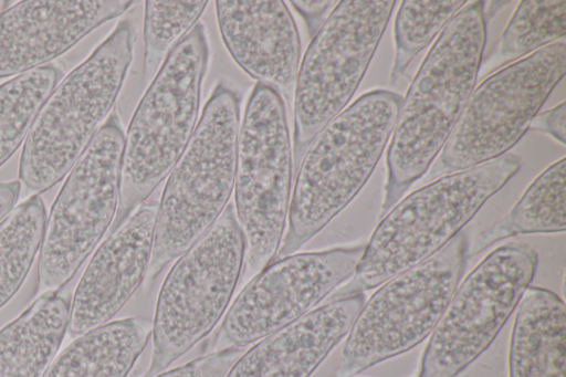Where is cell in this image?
Listing matches in <instances>:
<instances>
[{
	"label": "cell",
	"instance_id": "1",
	"mask_svg": "<svg viewBox=\"0 0 566 377\" xmlns=\"http://www.w3.org/2000/svg\"><path fill=\"white\" fill-rule=\"evenodd\" d=\"M485 40L484 1L467 2L419 66L401 100L386 153L382 214L427 172L443 148L474 90Z\"/></svg>",
	"mask_w": 566,
	"mask_h": 377
},
{
	"label": "cell",
	"instance_id": "2",
	"mask_svg": "<svg viewBox=\"0 0 566 377\" xmlns=\"http://www.w3.org/2000/svg\"><path fill=\"white\" fill-rule=\"evenodd\" d=\"M402 96L373 90L329 121L301 157L276 258L295 253L357 196L392 134Z\"/></svg>",
	"mask_w": 566,
	"mask_h": 377
},
{
	"label": "cell",
	"instance_id": "3",
	"mask_svg": "<svg viewBox=\"0 0 566 377\" xmlns=\"http://www.w3.org/2000/svg\"><path fill=\"white\" fill-rule=\"evenodd\" d=\"M504 154L443 175L392 206L378 222L339 297L375 289L446 245L521 168Z\"/></svg>",
	"mask_w": 566,
	"mask_h": 377
},
{
	"label": "cell",
	"instance_id": "4",
	"mask_svg": "<svg viewBox=\"0 0 566 377\" xmlns=\"http://www.w3.org/2000/svg\"><path fill=\"white\" fill-rule=\"evenodd\" d=\"M135 40L134 23L119 21L50 93L21 153L19 179L28 190L43 192L55 186L86 150L118 97Z\"/></svg>",
	"mask_w": 566,
	"mask_h": 377
},
{
	"label": "cell",
	"instance_id": "5",
	"mask_svg": "<svg viewBox=\"0 0 566 377\" xmlns=\"http://www.w3.org/2000/svg\"><path fill=\"white\" fill-rule=\"evenodd\" d=\"M208 63L206 29L198 22L169 52L132 116L111 230L148 199L187 147L198 123Z\"/></svg>",
	"mask_w": 566,
	"mask_h": 377
},
{
	"label": "cell",
	"instance_id": "6",
	"mask_svg": "<svg viewBox=\"0 0 566 377\" xmlns=\"http://www.w3.org/2000/svg\"><path fill=\"white\" fill-rule=\"evenodd\" d=\"M240 125L241 94L220 82L158 201L149 265L153 273L188 250L229 205Z\"/></svg>",
	"mask_w": 566,
	"mask_h": 377
},
{
	"label": "cell",
	"instance_id": "7",
	"mask_svg": "<svg viewBox=\"0 0 566 377\" xmlns=\"http://www.w3.org/2000/svg\"><path fill=\"white\" fill-rule=\"evenodd\" d=\"M245 244L233 205L169 269L151 323L150 363L142 377L166 370L226 314L240 280Z\"/></svg>",
	"mask_w": 566,
	"mask_h": 377
},
{
	"label": "cell",
	"instance_id": "8",
	"mask_svg": "<svg viewBox=\"0 0 566 377\" xmlns=\"http://www.w3.org/2000/svg\"><path fill=\"white\" fill-rule=\"evenodd\" d=\"M468 258V237L459 232L422 262L380 284L357 313L332 377H354L430 336Z\"/></svg>",
	"mask_w": 566,
	"mask_h": 377
},
{
	"label": "cell",
	"instance_id": "9",
	"mask_svg": "<svg viewBox=\"0 0 566 377\" xmlns=\"http://www.w3.org/2000/svg\"><path fill=\"white\" fill-rule=\"evenodd\" d=\"M292 186L293 150L285 102L256 83L239 129L232 203L251 271H260L277 253Z\"/></svg>",
	"mask_w": 566,
	"mask_h": 377
},
{
	"label": "cell",
	"instance_id": "10",
	"mask_svg": "<svg viewBox=\"0 0 566 377\" xmlns=\"http://www.w3.org/2000/svg\"><path fill=\"white\" fill-rule=\"evenodd\" d=\"M396 1L344 0L312 36L293 97V158L349 103L390 19Z\"/></svg>",
	"mask_w": 566,
	"mask_h": 377
},
{
	"label": "cell",
	"instance_id": "11",
	"mask_svg": "<svg viewBox=\"0 0 566 377\" xmlns=\"http://www.w3.org/2000/svg\"><path fill=\"white\" fill-rule=\"evenodd\" d=\"M565 70L566 44L557 41L484 78L472 91L431 175L461 171L506 154Z\"/></svg>",
	"mask_w": 566,
	"mask_h": 377
},
{
	"label": "cell",
	"instance_id": "12",
	"mask_svg": "<svg viewBox=\"0 0 566 377\" xmlns=\"http://www.w3.org/2000/svg\"><path fill=\"white\" fill-rule=\"evenodd\" d=\"M125 134L109 114L70 170L45 220L38 290L60 291L95 250L115 219Z\"/></svg>",
	"mask_w": 566,
	"mask_h": 377
},
{
	"label": "cell",
	"instance_id": "13",
	"mask_svg": "<svg viewBox=\"0 0 566 377\" xmlns=\"http://www.w3.org/2000/svg\"><path fill=\"white\" fill-rule=\"evenodd\" d=\"M536 251L509 242L492 250L453 292L430 334L416 377H457L484 353L520 304Z\"/></svg>",
	"mask_w": 566,
	"mask_h": 377
},
{
	"label": "cell",
	"instance_id": "14",
	"mask_svg": "<svg viewBox=\"0 0 566 377\" xmlns=\"http://www.w3.org/2000/svg\"><path fill=\"white\" fill-rule=\"evenodd\" d=\"M363 251L359 244L273 259L228 307L219 344L243 348L304 316L352 279Z\"/></svg>",
	"mask_w": 566,
	"mask_h": 377
},
{
	"label": "cell",
	"instance_id": "15",
	"mask_svg": "<svg viewBox=\"0 0 566 377\" xmlns=\"http://www.w3.org/2000/svg\"><path fill=\"white\" fill-rule=\"evenodd\" d=\"M157 208V201L143 202L95 250L71 299V335L111 322L139 287L150 265Z\"/></svg>",
	"mask_w": 566,
	"mask_h": 377
},
{
	"label": "cell",
	"instance_id": "16",
	"mask_svg": "<svg viewBox=\"0 0 566 377\" xmlns=\"http://www.w3.org/2000/svg\"><path fill=\"white\" fill-rule=\"evenodd\" d=\"M134 3L127 0H28L9 7L0 13V78L45 65Z\"/></svg>",
	"mask_w": 566,
	"mask_h": 377
},
{
	"label": "cell",
	"instance_id": "17",
	"mask_svg": "<svg viewBox=\"0 0 566 377\" xmlns=\"http://www.w3.org/2000/svg\"><path fill=\"white\" fill-rule=\"evenodd\" d=\"M221 38L235 63L256 83L293 103L301 42L281 0L216 1Z\"/></svg>",
	"mask_w": 566,
	"mask_h": 377
},
{
	"label": "cell",
	"instance_id": "18",
	"mask_svg": "<svg viewBox=\"0 0 566 377\" xmlns=\"http://www.w3.org/2000/svg\"><path fill=\"white\" fill-rule=\"evenodd\" d=\"M364 302V293H355L318 305L255 342L224 377H310L346 337Z\"/></svg>",
	"mask_w": 566,
	"mask_h": 377
},
{
	"label": "cell",
	"instance_id": "19",
	"mask_svg": "<svg viewBox=\"0 0 566 377\" xmlns=\"http://www.w3.org/2000/svg\"><path fill=\"white\" fill-rule=\"evenodd\" d=\"M517 306L509 348L510 377H565L563 300L547 289L528 286Z\"/></svg>",
	"mask_w": 566,
	"mask_h": 377
},
{
	"label": "cell",
	"instance_id": "20",
	"mask_svg": "<svg viewBox=\"0 0 566 377\" xmlns=\"http://www.w3.org/2000/svg\"><path fill=\"white\" fill-rule=\"evenodd\" d=\"M71 294L43 292L0 329V377H43L69 327Z\"/></svg>",
	"mask_w": 566,
	"mask_h": 377
},
{
	"label": "cell",
	"instance_id": "21",
	"mask_svg": "<svg viewBox=\"0 0 566 377\" xmlns=\"http://www.w3.org/2000/svg\"><path fill=\"white\" fill-rule=\"evenodd\" d=\"M150 333L151 325L137 317L111 321L78 335L43 377H127Z\"/></svg>",
	"mask_w": 566,
	"mask_h": 377
},
{
	"label": "cell",
	"instance_id": "22",
	"mask_svg": "<svg viewBox=\"0 0 566 377\" xmlns=\"http://www.w3.org/2000/svg\"><path fill=\"white\" fill-rule=\"evenodd\" d=\"M566 229V159L552 164L526 188L510 212L483 231L469 256L518 234L556 233Z\"/></svg>",
	"mask_w": 566,
	"mask_h": 377
},
{
	"label": "cell",
	"instance_id": "23",
	"mask_svg": "<svg viewBox=\"0 0 566 377\" xmlns=\"http://www.w3.org/2000/svg\"><path fill=\"white\" fill-rule=\"evenodd\" d=\"M46 210L33 195L0 221V308L19 291L40 250Z\"/></svg>",
	"mask_w": 566,
	"mask_h": 377
},
{
	"label": "cell",
	"instance_id": "24",
	"mask_svg": "<svg viewBox=\"0 0 566 377\" xmlns=\"http://www.w3.org/2000/svg\"><path fill=\"white\" fill-rule=\"evenodd\" d=\"M63 76L55 64H45L0 85V167L25 140L45 100Z\"/></svg>",
	"mask_w": 566,
	"mask_h": 377
},
{
	"label": "cell",
	"instance_id": "25",
	"mask_svg": "<svg viewBox=\"0 0 566 377\" xmlns=\"http://www.w3.org/2000/svg\"><path fill=\"white\" fill-rule=\"evenodd\" d=\"M467 2H400L394 24L395 57L390 73L392 84L403 75L412 60L431 43Z\"/></svg>",
	"mask_w": 566,
	"mask_h": 377
},
{
	"label": "cell",
	"instance_id": "26",
	"mask_svg": "<svg viewBox=\"0 0 566 377\" xmlns=\"http://www.w3.org/2000/svg\"><path fill=\"white\" fill-rule=\"evenodd\" d=\"M566 32V1H521L504 29L499 56L504 62L547 46Z\"/></svg>",
	"mask_w": 566,
	"mask_h": 377
},
{
	"label": "cell",
	"instance_id": "27",
	"mask_svg": "<svg viewBox=\"0 0 566 377\" xmlns=\"http://www.w3.org/2000/svg\"><path fill=\"white\" fill-rule=\"evenodd\" d=\"M208 1L145 2L144 80H153L169 52L198 23Z\"/></svg>",
	"mask_w": 566,
	"mask_h": 377
},
{
	"label": "cell",
	"instance_id": "28",
	"mask_svg": "<svg viewBox=\"0 0 566 377\" xmlns=\"http://www.w3.org/2000/svg\"><path fill=\"white\" fill-rule=\"evenodd\" d=\"M243 352L239 347L220 348L154 377H224Z\"/></svg>",
	"mask_w": 566,
	"mask_h": 377
},
{
	"label": "cell",
	"instance_id": "29",
	"mask_svg": "<svg viewBox=\"0 0 566 377\" xmlns=\"http://www.w3.org/2000/svg\"><path fill=\"white\" fill-rule=\"evenodd\" d=\"M565 122L566 104L562 102L549 111L536 115L530 128L551 135L562 145H565Z\"/></svg>",
	"mask_w": 566,
	"mask_h": 377
},
{
	"label": "cell",
	"instance_id": "30",
	"mask_svg": "<svg viewBox=\"0 0 566 377\" xmlns=\"http://www.w3.org/2000/svg\"><path fill=\"white\" fill-rule=\"evenodd\" d=\"M336 3V1H291V4L304 19L311 36L316 33L326 19L327 11Z\"/></svg>",
	"mask_w": 566,
	"mask_h": 377
},
{
	"label": "cell",
	"instance_id": "31",
	"mask_svg": "<svg viewBox=\"0 0 566 377\" xmlns=\"http://www.w3.org/2000/svg\"><path fill=\"white\" fill-rule=\"evenodd\" d=\"M20 188L21 184L18 180L0 182V221L13 210Z\"/></svg>",
	"mask_w": 566,
	"mask_h": 377
}]
</instances>
